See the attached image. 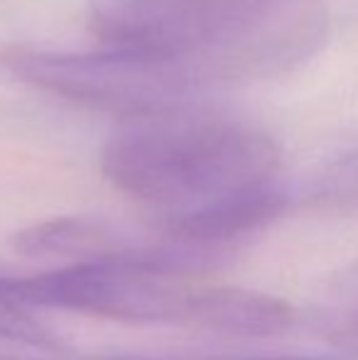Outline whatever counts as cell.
<instances>
[{"instance_id":"obj_1","label":"cell","mask_w":358,"mask_h":360,"mask_svg":"<svg viewBox=\"0 0 358 360\" xmlns=\"http://www.w3.org/2000/svg\"><path fill=\"white\" fill-rule=\"evenodd\" d=\"M101 47L189 64L214 86L280 76L326 37L319 0H89Z\"/></svg>"},{"instance_id":"obj_2","label":"cell","mask_w":358,"mask_h":360,"mask_svg":"<svg viewBox=\"0 0 358 360\" xmlns=\"http://www.w3.org/2000/svg\"><path fill=\"white\" fill-rule=\"evenodd\" d=\"M177 248L160 240L123 257L79 260L30 277H5L3 292L23 307H54L145 326H189L238 338L280 336L295 321L280 297L211 285Z\"/></svg>"},{"instance_id":"obj_3","label":"cell","mask_w":358,"mask_h":360,"mask_svg":"<svg viewBox=\"0 0 358 360\" xmlns=\"http://www.w3.org/2000/svg\"><path fill=\"white\" fill-rule=\"evenodd\" d=\"M277 167L268 133L201 103L123 118L101 150L106 179L165 214L275 181Z\"/></svg>"},{"instance_id":"obj_4","label":"cell","mask_w":358,"mask_h":360,"mask_svg":"<svg viewBox=\"0 0 358 360\" xmlns=\"http://www.w3.org/2000/svg\"><path fill=\"white\" fill-rule=\"evenodd\" d=\"M0 64L34 89L108 110L120 120L199 103L196 98L211 89L196 69L177 59L106 47L79 54L10 47L0 54Z\"/></svg>"},{"instance_id":"obj_5","label":"cell","mask_w":358,"mask_h":360,"mask_svg":"<svg viewBox=\"0 0 358 360\" xmlns=\"http://www.w3.org/2000/svg\"><path fill=\"white\" fill-rule=\"evenodd\" d=\"M287 204L290 199L285 191L275 181H268L196 209L165 214L160 233L167 245L184 252L194 265H201L275 223Z\"/></svg>"},{"instance_id":"obj_6","label":"cell","mask_w":358,"mask_h":360,"mask_svg":"<svg viewBox=\"0 0 358 360\" xmlns=\"http://www.w3.org/2000/svg\"><path fill=\"white\" fill-rule=\"evenodd\" d=\"M13 248L27 257H74L79 262L138 255L150 245L133 243L118 228L96 218L59 216L15 233Z\"/></svg>"},{"instance_id":"obj_7","label":"cell","mask_w":358,"mask_h":360,"mask_svg":"<svg viewBox=\"0 0 358 360\" xmlns=\"http://www.w3.org/2000/svg\"><path fill=\"white\" fill-rule=\"evenodd\" d=\"M0 341L27 343L37 348H62L57 333H52L47 326L37 321L30 311H25L23 304L0 294Z\"/></svg>"},{"instance_id":"obj_8","label":"cell","mask_w":358,"mask_h":360,"mask_svg":"<svg viewBox=\"0 0 358 360\" xmlns=\"http://www.w3.org/2000/svg\"><path fill=\"white\" fill-rule=\"evenodd\" d=\"M115 360H138V358H115ZM243 360H334V358H317V356H270V358H243Z\"/></svg>"},{"instance_id":"obj_9","label":"cell","mask_w":358,"mask_h":360,"mask_svg":"<svg viewBox=\"0 0 358 360\" xmlns=\"http://www.w3.org/2000/svg\"><path fill=\"white\" fill-rule=\"evenodd\" d=\"M351 341H354V346L358 351V316L354 319V323H351Z\"/></svg>"},{"instance_id":"obj_10","label":"cell","mask_w":358,"mask_h":360,"mask_svg":"<svg viewBox=\"0 0 358 360\" xmlns=\"http://www.w3.org/2000/svg\"><path fill=\"white\" fill-rule=\"evenodd\" d=\"M0 360H20V358H13V356H5V353H0Z\"/></svg>"}]
</instances>
